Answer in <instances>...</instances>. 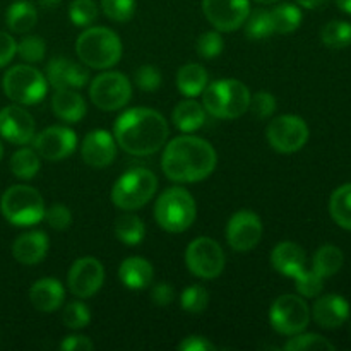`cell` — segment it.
<instances>
[{"mask_svg": "<svg viewBox=\"0 0 351 351\" xmlns=\"http://www.w3.org/2000/svg\"><path fill=\"white\" fill-rule=\"evenodd\" d=\"M218 154L215 147L202 137L178 136L165 146L161 168L170 180L178 184H195L215 171Z\"/></svg>", "mask_w": 351, "mask_h": 351, "instance_id": "obj_1", "label": "cell"}, {"mask_svg": "<svg viewBox=\"0 0 351 351\" xmlns=\"http://www.w3.org/2000/svg\"><path fill=\"white\" fill-rule=\"evenodd\" d=\"M168 123L160 112L151 108H130L117 119L113 137L117 146L132 156H151L167 144Z\"/></svg>", "mask_w": 351, "mask_h": 351, "instance_id": "obj_2", "label": "cell"}, {"mask_svg": "<svg viewBox=\"0 0 351 351\" xmlns=\"http://www.w3.org/2000/svg\"><path fill=\"white\" fill-rule=\"evenodd\" d=\"M79 60L91 69H110L122 58V41L115 31L103 26L88 27L75 41Z\"/></svg>", "mask_w": 351, "mask_h": 351, "instance_id": "obj_3", "label": "cell"}, {"mask_svg": "<svg viewBox=\"0 0 351 351\" xmlns=\"http://www.w3.org/2000/svg\"><path fill=\"white\" fill-rule=\"evenodd\" d=\"M249 88L237 79L211 82L202 91V106L216 119H239L249 110Z\"/></svg>", "mask_w": 351, "mask_h": 351, "instance_id": "obj_4", "label": "cell"}, {"mask_svg": "<svg viewBox=\"0 0 351 351\" xmlns=\"http://www.w3.org/2000/svg\"><path fill=\"white\" fill-rule=\"evenodd\" d=\"M197 206L184 187H170L161 192L154 204L156 223L168 233H182L195 221Z\"/></svg>", "mask_w": 351, "mask_h": 351, "instance_id": "obj_5", "label": "cell"}, {"mask_svg": "<svg viewBox=\"0 0 351 351\" xmlns=\"http://www.w3.org/2000/svg\"><path fill=\"white\" fill-rule=\"evenodd\" d=\"M158 191V178L147 168L127 170L112 189V201L122 211H136L146 206Z\"/></svg>", "mask_w": 351, "mask_h": 351, "instance_id": "obj_6", "label": "cell"}, {"mask_svg": "<svg viewBox=\"0 0 351 351\" xmlns=\"http://www.w3.org/2000/svg\"><path fill=\"white\" fill-rule=\"evenodd\" d=\"M3 218L16 226H33L45 216V202L40 192L29 185H12L0 199Z\"/></svg>", "mask_w": 351, "mask_h": 351, "instance_id": "obj_7", "label": "cell"}, {"mask_svg": "<svg viewBox=\"0 0 351 351\" xmlns=\"http://www.w3.org/2000/svg\"><path fill=\"white\" fill-rule=\"evenodd\" d=\"M2 88L7 98L17 105H36L47 96L48 81L33 65L19 64L5 72Z\"/></svg>", "mask_w": 351, "mask_h": 351, "instance_id": "obj_8", "label": "cell"}, {"mask_svg": "<svg viewBox=\"0 0 351 351\" xmlns=\"http://www.w3.org/2000/svg\"><path fill=\"white\" fill-rule=\"evenodd\" d=\"M89 98L96 108L103 112H117L132 98V84L122 72L106 71L93 79Z\"/></svg>", "mask_w": 351, "mask_h": 351, "instance_id": "obj_9", "label": "cell"}, {"mask_svg": "<svg viewBox=\"0 0 351 351\" xmlns=\"http://www.w3.org/2000/svg\"><path fill=\"white\" fill-rule=\"evenodd\" d=\"M185 264L194 276L201 280H215L225 269L226 257L216 240L199 237L189 243L185 250Z\"/></svg>", "mask_w": 351, "mask_h": 351, "instance_id": "obj_10", "label": "cell"}, {"mask_svg": "<svg viewBox=\"0 0 351 351\" xmlns=\"http://www.w3.org/2000/svg\"><path fill=\"white\" fill-rule=\"evenodd\" d=\"M271 326L283 336L304 332L311 322V308L298 295H281L273 302L269 311Z\"/></svg>", "mask_w": 351, "mask_h": 351, "instance_id": "obj_11", "label": "cell"}, {"mask_svg": "<svg viewBox=\"0 0 351 351\" xmlns=\"http://www.w3.org/2000/svg\"><path fill=\"white\" fill-rule=\"evenodd\" d=\"M308 125L298 115H280L269 122L266 129V139L274 151L291 154L300 151L307 144Z\"/></svg>", "mask_w": 351, "mask_h": 351, "instance_id": "obj_12", "label": "cell"}, {"mask_svg": "<svg viewBox=\"0 0 351 351\" xmlns=\"http://www.w3.org/2000/svg\"><path fill=\"white\" fill-rule=\"evenodd\" d=\"M206 19L219 33H230L243 26L250 12L249 0H202Z\"/></svg>", "mask_w": 351, "mask_h": 351, "instance_id": "obj_13", "label": "cell"}, {"mask_svg": "<svg viewBox=\"0 0 351 351\" xmlns=\"http://www.w3.org/2000/svg\"><path fill=\"white\" fill-rule=\"evenodd\" d=\"M67 283L74 297L82 300L91 298L105 283V267L95 257H81L72 264Z\"/></svg>", "mask_w": 351, "mask_h": 351, "instance_id": "obj_14", "label": "cell"}, {"mask_svg": "<svg viewBox=\"0 0 351 351\" xmlns=\"http://www.w3.org/2000/svg\"><path fill=\"white\" fill-rule=\"evenodd\" d=\"M33 146L43 160L62 161L75 151L77 136L69 127L51 125L33 137Z\"/></svg>", "mask_w": 351, "mask_h": 351, "instance_id": "obj_15", "label": "cell"}, {"mask_svg": "<svg viewBox=\"0 0 351 351\" xmlns=\"http://www.w3.org/2000/svg\"><path fill=\"white\" fill-rule=\"evenodd\" d=\"M263 237V221L249 209L237 211L226 225V242L237 252H249Z\"/></svg>", "mask_w": 351, "mask_h": 351, "instance_id": "obj_16", "label": "cell"}, {"mask_svg": "<svg viewBox=\"0 0 351 351\" xmlns=\"http://www.w3.org/2000/svg\"><path fill=\"white\" fill-rule=\"evenodd\" d=\"M0 136L17 146L33 143L34 120L31 113L19 105L3 106L0 110Z\"/></svg>", "mask_w": 351, "mask_h": 351, "instance_id": "obj_17", "label": "cell"}, {"mask_svg": "<svg viewBox=\"0 0 351 351\" xmlns=\"http://www.w3.org/2000/svg\"><path fill=\"white\" fill-rule=\"evenodd\" d=\"M81 156L93 168L110 167L117 156L115 137L103 129L91 130L82 141Z\"/></svg>", "mask_w": 351, "mask_h": 351, "instance_id": "obj_18", "label": "cell"}, {"mask_svg": "<svg viewBox=\"0 0 351 351\" xmlns=\"http://www.w3.org/2000/svg\"><path fill=\"white\" fill-rule=\"evenodd\" d=\"M45 77H47L48 84L53 86L55 89H79L88 84L89 72L88 69L71 58L57 57L48 62Z\"/></svg>", "mask_w": 351, "mask_h": 351, "instance_id": "obj_19", "label": "cell"}, {"mask_svg": "<svg viewBox=\"0 0 351 351\" xmlns=\"http://www.w3.org/2000/svg\"><path fill=\"white\" fill-rule=\"evenodd\" d=\"M311 315L321 328H341L350 317V304L341 295H324L315 300Z\"/></svg>", "mask_w": 351, "mask_h": 351, "instance_id": "obj_20", "label": "cell"}, {"mask_svg": "<svg viewBox=\"0 0 351 351\" xmlns=\"http://www.w3.org/2000/svg\"><path fill=\"white\" fill-rule=\"evenodd\" d=\"M48 247H50V242H48L47 233L34 230V232H26L17 237L12 245V256L17 263L24 266H34L45 259Z\"/></svg>", "mask_w": 351, "mask_h": 351, "instance_id": "obj_21", "label": "cell"}, {"mask_svg": "<svg viewBox=\"0 0 351 351\" xmlns=\"http://www.w3.org/2000/svg\"><path fill=\"white\" fill-rule=\"evenodd\" d=\"M64 285L57 278H43V280H38L29 290L31 305L38 312H43V314H50V312L58 311L64 305Z\"/></svg>", "mask_w": 351, "mask_h": 351, "instance_id": "obj_22", "label": "cell"}, {"mask_svg": "<svg viewBox=\"0 0 351 351\" xmlns=\"http://www.w3.org/2000/svg\"><path fill=\"white\" fill-rule=\"evenodd\" d=\"M271 264L283 276L295 278L307 267V256L298 243L281 242L271 252Z\"/></svg>", "mask_w": 351, "mask_h": 351, "instance_id": "obj_23", "label": "cell"}, {"mask_svg": "<svg viewBox=\"0 0 351 351\" xmlns=\"http://www.w3.org/2000/svg\"><path fill=\"white\" fill-rule=\"evenodd\" d=\"M51 110L60 120L67 123H77L86 115V101L75 89H57L51 98Z\"/></svg>", "mask_w": 351, "mask_h": 351, "instance_id": "obj_24", "label": "cell"}, {"mask_svg": "<svg viewBox=\"0 0 351 351\" xmlns=\"http://www.w3.org/2000/svg\"><path fill=\"white\" fill-rule=\"evenodd\" d=\"M119 278L129 290H144L153 283V264L143 257H127L120 264Z\"/></svg>", "mask_w": 351, "mask_h": 351, "instance_id": "obj_25", "label": "cell"}, {"mask_svg": "<svg viewBox=\"0 0 351 351\" xmlns=\"http://www.w3.org/2000/svg\"><path fill=\"white\" fill-rule=\"evenodd\" d=\"M171 122L175 123V127L180 132H195L206 122L204 106L201 103L194 101V99L180 101L175 106L173 112H171Z\"/></svg>", "mask_w": 351, "mask_h": 351, "instance_id": "obj_26", "label": "cell"}, {"mask_svg": "<svg viewBox=\"0 0 351 351\" xmlns=\"http://www.w3.org/2000/svg\"><path fill=\"white\" fill-rule=\"evenodd\" d=\"M178 91L187 98H195L202 95L208 86V71L199 64L182 65L177 74Z\"/></svg>", "mask_w": 351, "mask_h": 351, "instance_id": "obj_27", "label": "cell"}, {"mask_svg": "<svg viewBox=\"0 0 351 351\" xmlns=\"http://www.w3.org/2000/svg\"><path fill=\"white\" fill-rule=\"evenodd\" d=\"M38 12L34 5L27 0H17L10 3L5 12V23L12 33L24 34L36 26Z\"/></svg>", "mask_w": 351, "mask_h": 351, "instance_id": "obj_28", "label": "cell"}, {"mask_svg": "<svg viewBox=\"0 0 351 351\" xmlns=\"http://www.w3.org/2000/svg\"><path fill=\"white\" fill-rule=\"evenodd\" d=\"M269 19L273 33L290 34L300 27L302 10L293 3H280L269 10Z\"/></svg>", "mask_w": 351, "mask_h": 351, "instance_id": "obj_29", "label": "cell"}, {"mask_svg": "<svg viewBox=\"0 0 351 351\" xmlns=\"http://www.w3.org/2000/svg\"><path fill=\"white\" fill-rule=\"evenodd\" d=\"M115 237L125 245H139L146 237V225L137 215L127 211L115 221Z\"/></svg>", "mask_w": 351, "mask_h": 351, "instance_id": "obj_30", "label": "cell"}, {"mask_svg": "<svg viewBox=\"0 0 351 351\" xmlns=\"http://www.w3.org/2000/svg\"><path fill=\"white\" fill-rule=\"evenodd\" d=\"M345 256L335 245H322L312 259V269L321 278H331L343 267Z\"/></svg>", "mask_w": 351, "mask_h": 351, "instance_id": "obj_31", "label": "cell"}, {"mask_svg": "<svg viewBox=\"0 0 351 351\" xmlns=\"http://www.w3.org/2000/svg\"><path fill=\"white\" fill-rule=\"evenodd\" d=\"M329 213L336 225L351 232V184H345L332 192L329 199Z\"/></svg>", "mask_w": 351, "mask_h": 351, "instance_id": "obj_32", "label": "cell"}, {"mask_svg": "<svg viewBox=\"0 0 351 351\" xmlns=\"http://www.w3.org/2000/svg\"><path fill=\"white\" fill-rule=\"evenodd\" d=\"M40 154L29 147H21L10 158V171L21 180H31L40 171Z\"/></svg>", "mask_w": 351, "mask_h": 351, "instance_id": "obj_33", "label": "cell"}, {"mask_svg": "<svg viewBox=\"0 0 351 351\" xmlns=\"http://www.w3.org/2000/svg\"><path fill=\"white\" fill-rule=\"evenodd\" d=\"M321 40L331 50H341L351 45V24L346 21H331L321 31Z\"/></svg>", "mask_w": 351, "mask_h": 351, "instance_id": "obj_34", "label": "cell"}, {"mask_svg": "<svg viewBox=\"0 0 351 351\" xmlns=\"http://www.w3.org/2000/svg\"><path fill=\"white\" fill-rule=\"evenodd\" d=\"M245 34L249 40H266L273 33V27H271V19H269V10H254L249 12L245 19Z\"/></svg>", "mask_w": 351, "mask_h": 351, "instance_id": "obj_35", "label": "cell"}, {"mask_svg": "<svg viewBox=\"0 0 351 351\" xmlns=\"http://www.w3.org/2000/svg\"><path fill=\"white\" fill-rule=\"evenodd\" d=\"M283 348L287 351H305V350L332 351L336 346L332 345L331 341H328V339L321 335H314V332L302 335V332H298V335L290 336V339H288L287 345H285Z\"/></svg>", "mask_w": 351, "mask_h": 351, "instance_id": "obj_36", "label": "cell"}, {"mask_svg": "<svg viewBox=\"0 0 351 351\" xmlns=\"http://www.w3.org/2000/svg\"><path fill=\"white\" fill-rule=\"evenodd\" d=\"M69 17L74 26L88 27L98 17V7H96L95 0H72L69 5Z\"/></svg>", "mask_w": 351, "mask_h": 351, "instance_id": "obj_37", "label": "cell"}, {"mask_svg": "<svg viewBox=\"0 0 351 351\" xmlns=\"http://www.w3.org/2000/svg\"><path fill=\"white\" fill-rule=\"evenodd\" d=\"M208 302L209 293L201 285H192V287L185 288L180 297L182 308L189 314H202L208 307Z\"/></svg>", "mask_w": 351, "mask_h": 351, "instance_id": "obj_38", "label": "cell"}, {"mask_svg": "<svg viewBox=\"0 0 351 351\" xmlns=\"http://www.w3.org/2000/svg\"><path fill=\"white\" fill-rule=\"evenodd\" d=\"M17 55L23 58L27 64H38L45 58L47 53V45H45L43 38L31 34V36H24L23 40L17 43Z\"/></svg>", "mask_w": 351, "mask_h": 351, "instance_id": "obj_39", "label": "cell"}, {"mask_svg": "<svg viewBox=\"0 0 351 351\" xmlns=\"http://www.w3.org/2000/svg\"><path fill=\"white\" fill-rule=\"evenodd\" d=\"M293 280H295V288H297V291L305 298L317 297V295H321L322 288H324V283H322L324 278L319 276L314 269L308 271L307 267H305L304 271H300Z\"/></svg>", "mask_w": 351, "mask_h": 351, "instance_id": "obj_40", "label": "cell"}, {"mask_svg": "<svg viewBox=\"0 0 351 351\" xmlns=\"http://www.w3.org/2000/svg\"><path fill=\"white\" fill-rule=\"evenodd\" d=\"M62 321L69 329H82L91 322V312L82 302H71L62 312Z\"/></svg>", "mask_w": 351, "mask_h": 351, "instance_id": "obj_41", "label": "cell"}, {"mask_svg": "<svg viewBox=\"0 0 351 351\" xmlns=\"http://www.w3.org/2000/svg\"><path fill=\"white\" fill-rule=\"evenodd\" d=\"M101 10L115 23H127L136 12V0H101Z\"/></svg>", "mask_w": 351, "mask_h": 351, "instance_id": "obj_42", "label": "cell"}, {"mask_svg": "<svg viewBox=\"0 0 351 351\" xmlns=\"http://www.w3.org/2000/svg\"><path fill=\"white\" fill-rule=\"evenodd\" d=\"M223 48H225V41H223L219 31H208V33H202L197 38V43H195V50L197 55L202 58H216L221 55Z\"/></svg>", "mask_w": 351, "mask_h": 351, "instance_id": "obj_43", "label": "cell"}, {"mask_svg": "<svg viewBox=\"0 0 351 351\" xmlns=\"http://www.w3.org/2000/svg\"><path fill=\"white\" fill-rule=\"evenodd\" d=\"M249 110L256 119H269V117L276 112V98L267 91L256 93L254 96H250Z\"/></svg>", "mask_w": 351, "mask_h": 351, "instance_id": "obj_44", "label": "cell"}, {"mask_svg": "<svg viewBox=\"0 0 351 351\" xmlns=\"http://www.w3.org/2000/svg\"><path fill=\"white\" fill-rule=\"evenodd\" d=\"M43 219L48 223L50 228L57 230V232H65L72 225V213L65 206L53 204L51 208L45 209Z\"/></svg>", "mask_w": 351, "mask_h": 351, "instance_id": "obj_45", "label": "cell"}, {"mask_svg": "<svg viewBox=\"0 0 351 351\" xmlns=\"http://www.w3.org/2000/svg\"><path fill=\"white\" fill-rule=\"evenodd\" d=\"M136 86L146 93H154L161 86V72L154 65H141L136 72Z\"/></svg>", "mask_w": 351, "mask_h": 351, "instance_id": "obj_46", "label": "cell"}, {"mask_svg": "<svg viewBox=\"0 0 351 351\" xmlns=\"http://www.w3.org/2000/svg\"><path fill=\"white\" fill-rule=\"evenodd\" d=\"M17 51V43L9 33H3L0 31V69L5 67L7 64H10L14 57H16Z\"/></svg>", "mask_w": 351, "mask_h": 351, "instance_id": "obj_47", "label": "cell"}, {"mask_svg": "<svg viewBox=\"0 0 351 351\" xmlns=\"http://www.w3.org/2000/svg\"><path fill=\"white\" fill-rule=\"evenodd\" d=\"M173 288H171V285L168 283H158L154 285L153 290H151V300L154 302V305H158V307H167V305H170L171 302H173Z\"/></svg>", "mask_w": 351, "mask_h": 351, "instance_id": "obj_48", "label": "cell"}, {"mask_svg": "<svg viewBox=\"0 0 351 351\" xmlns=\"http://www.w3.org/2000/svg\"><path fill=\"white\" fill-rule=\"evenodd\" d=\"M62 351H91L95 350V343L89 338L81 335H72L67 336L64 341L60 343Z\"/></svg>", "mask_w": 351, "mask_h": 351, "instance_id": "obj_49", "label": "cell"}, {"mask_svg": "<svg viewBox=\"0 0 351 351\" xmlns=\"http://www.w3.org/2000/svg\"><path fill=\"white\" fill-rule=\"evenodd\" d=\"M180 351H215L216 346L209 339L202 336H187L184 341L178 345Z\"/></svg>", "mask_w": 351, "mask_h": 351, "instance_id": "obj_50", "label": "cell"}, {"mask_svg": "<svg viewBox=\"0 0 351 351\" xmlns=\"http://www.w3.org/2000/svg\"><path fill=\"white\" fill-rule=\"evenodd\" d=\"M328 0H297L298 5H302L304 9H319L322 7Z\"/></svg>", "mask_w": 351, "mask_h": 351, "instance_id": "obj_51", "label": "cell"}, {"mask_svg": "<svg viewBox=\"0 0 351 351\" xmlns=\"http://www.w3.org/2000/svg\"><path fill=\"white\" fill-rule=\"evenodd\" d=\"M38 2H40V5L43 7V9L53 10V9H57L58 5H60L62 0H38Z\"/></svg>", "mask_w": 351, "mask_h": 351, "instance_id": "obj_52", "label": "cell"}, {"mask_svg": "<svg viewBox=\"0 0 351 351\" xmlns=\"http://www.w3.org/2000/svg\"><path fill=\"white\" fill-rule=\"evenodd\" d=\"M336 3H338V7L343 12L351 14V0H336Z\"/></svg>", "mask_w": 351, "mask_h": 351, "instance_id": "obj_53", "label": "cell"}, {"mask_svg": "<svg viewBox=\"0 0 351 351\" xmlns=\"http://www.w3.org/2000/svg\"><path fill=\"white\" fill-rule=\"evenodd\" d=\"M256 2L263 3V5H271V3H278L281 2V0H256Z\"/></svg>", "mask_w": 351, "mask_h": 351, "instance_id": "obj_54", "label": "cell"}, {"mask_svg": "<svg viewBox=\"0 0 351 351\" xmlns=\"http://www.w3.org/2000/svg\"><path fill=\"white\" fill-rule=\"evenodd\" d=\"M2 156H3V146L2 143H0V161H2Z\"/></svg>", "mask_w": 351, "mask_h": 351, "instance_id": "obj_55", "label": "cell"}]
</instances>
